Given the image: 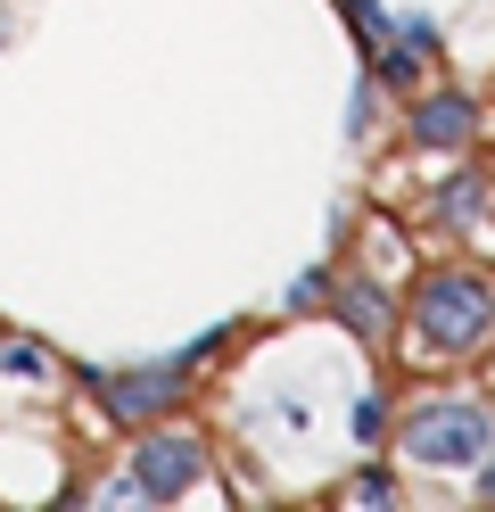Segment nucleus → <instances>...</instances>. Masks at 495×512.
Here are the masks:
<instances>
[{
  "label": "nucleus",
  "instance_id": "f257e3e1",
  "mask_svg": "<svg viewBox=\"0 0 495 512\" xmlns=\"http://www.w3.org/2000/svg\"><path fill=\"white\" fill-rule=\"evenodd\" d=\"M396 339L421 364H471L495 347V273L487 265H429L396 298Z\"/></svg>",
  "mask_w": 495,
  "mask_h": 512
},
{
  "label": "nucleus",
  "instance_id": "f03ea898",
  "mask_svg": "<svg viewBox=\"0 0 495 512\" xmlns=\"http://www.w3.org/2000/svg\"><path fill=\"white\" fill-rule=\"evenodd\" d=\"M388 438H396V455H405L413 471H471L479 455H495V397H479V389H429Z\"/></svg>",
  "mask_w": 495,
  "mask_h": 512
},
{
  "label": "nucleus",
  "instance_id": "7ed1b4c3",
  "mask_svg": "<svg viewBox=\"0 0 495 512\" xmlns=\"http://www.w3.org/2000/svg\"><path fill=\"white\" fill-rule=\"evenodd\" d=\"M207 438L198 430H182L174 413L165 422H141L132 430V463H124V479H116V504H174V496H190L198 479H207Z\"/></svg>",
  "mask_w": 495,
  "mask_h": 512
},
{
  "label": "nucleus",
  "instance_id": "20e7f679",
  "mask_svg": "<svg viewBox=\"0 0 495 512\" xmlns=\"http://www.w3.org/2000/svg\"><path fill=\"white\" fill-rule=\"evenodd\" d=\"M83 389L99 397L116 430H141V422H165L190 389H198V364L190 356H157V364H91Z\"/></svg>",
  "mask_w": 495,
  "mask_h": 512
},
{
  "label": "nucleus",
  "instance_id": "39448f33",
  "mask_svg": "<svg viewBox=\"0 0 495 512\" xmlns=\"http://www.w3.org/2000/svg\"><path fill=\"white\" fill-rule=\"evenodd\" d=\"M479 124L487 116H479V100L462 83H421L413 108H405V141L413 149H438V157H462V149L479 141Z\"/></svg>",
  "mask_w": 495,
  "mask_h": 512
},
{
  "label": "nucleus",
  "instance_id": "423d86ee",
  "mask_svg": "<svg viewBox=\"0 0 495 512\" xmlns=\"http://www.w3.org/2000/svg\"><path fill=\"white\" fill-rule=\"evenodd\" d=\"M322 314H339V331L363 339V347H388V339H396V298L380 290L372 273H330Z\"/></svg>",
  "mask_w": 495,
  "mask_h": 512
},
{
  "label": "nucleus",
  "instance_id": "0eeeda50",
  "mask_svg": "<svg viewBox=\"0 0 495 512\" xmlns=\"http://www.w3.org/2000/svg\"><path fill=\"white\" fill-rule=\"evenodd\" d=\"M487 215H495V166H454L429 190V223L438 232H479Z\"/></svg>",
  "mask_w": 495,
  "mask_h": 512
},
{
  "label": "nucleus",
  "instance_id": "6e6552de",
  "mask_svg": "<svg viewBox=\"0 0 495 512\" xmlns=\"http://www.w3.org/2000/svg\"><path fill=\"white\" fill-rule=\"evenodd\" d=\"M363 75H372L380 91H421V83H429V58H421L413 42H396V34H388L372 58H363Z\"/></svg>",
  "mask_w": 495,
  "mask_h": 512
},
{
  "label": "nucleus",
  "instance_id": "1a4fd4ad",
  "mask_svg": "<svg viewBox=\"0 0 495 512\" xmlns=\"http://www.w3.org/2000/svg\"><path fill=\"white\" fill-rule=\"evenodd\" d=\"M347 438L363 446V455H372V446H388V397H380V389H363V397H355V413H347Z\"/></svg>",
  "mask_w": 495,
  "mask_h": 512
},
{
  "label": "nucleus",
  "instance_id": "9d476101",
  "mask_svg": "<svg viewBox=\"0 0 495 512\" xmlns=\"http://www.w3.org/2000/svg\"><path fill=\"white\" fill-rule=\"evenodd\" d=\"M339 17H347V34H355V50H363V58L388 42V9H380V0H339Z\"/></svg>",
  "mask_w": 495,
  "mask_h": 512
},
{
  "label": "nucleus",
  "instance_id": "9b49d317",
  "mask_svg": "<svg viewBox=\"0 0 495 512\" xmlns=\"http://www.w3.org/2000/svg\"><path fill=\"white\" fill-rule=\"evenodd\" d=\"M347 496H355L363 512H388V504H396V471H388V463H363V471H355V488H347Z\"/></svg>",
  "mask_w": 495,
  "mask_h": 512
},
{
  "label": "nucleus",
  "instance_id": "f8f14e48",
  "mask_svg": "<svg viewBox=\"0 0 495 512\" xmlns=\"http://www.w3.org/2000/svg\"><path fill=\"white\" fill-rule=\"evenodd\" d=\"M388 34H396V42H413L421 58H438V17H429V9H405V17H388Z\"/></svg>",
  "mask_w": 495,
  "mask_h": 512
},
{
  "label": "nucleus",
  "instance_id": "ddd939ff",
  "mask_svg": "<svg viewBox=\"0 0 495 512\" xmlns=\"http://www.w3.org/2000/svg\"><path fill=\"white\" fill-rule=\"evenodd\" d=\"M322 298H330V265H306L289 281V314H322Z\"/></svg>",
  "mask_w": 495,
  "mask_h": 512
},
{
  "label": "nucleus",
  "instance_id": "4468645a",
  "mask_svg": "<svg viewBox=\"0 0 495 512\" xmlns=\"http://www.w3.org/2000/svg\"><path fill=\"white\" fill-rule=\"evenodd\" d=\"M372 124H380V83L363 75L355 83V108H347V141H372Z\"/></svg>",
  "mask_w": 495,
  "mask_h": 512
},
{
  "label": "nucleus",
  "instance_id": "2eb2a0df",
  "mask_svg": "<svg viewBox=\"0 0 495 512\" xmlns=\"http://www.w3.org/2000/svg\"><path fill=\"white\" fill-rule=\"evenodd\" d=\"M0 372H17V380H42L50 372V356L33 339H0Z\"/></svg>",
  "mask_w": 495,
  "mask_h": 512
},
{
  "label": "nucleus",
  "instance_id": "dca6fc26",
  "mask_svg": "<svg viewBox=\"0 0 495 512\" xmlns=\"http://www.w3.org/2000/svg\"><path fill=\"white\" fill-rule=\"evenodd\" d=\"M471 504H487V512H495V455H479V463H471Z\"/></svg>",
  "mask_w": 495,
  "mask_h": 512
}]
</instances>
